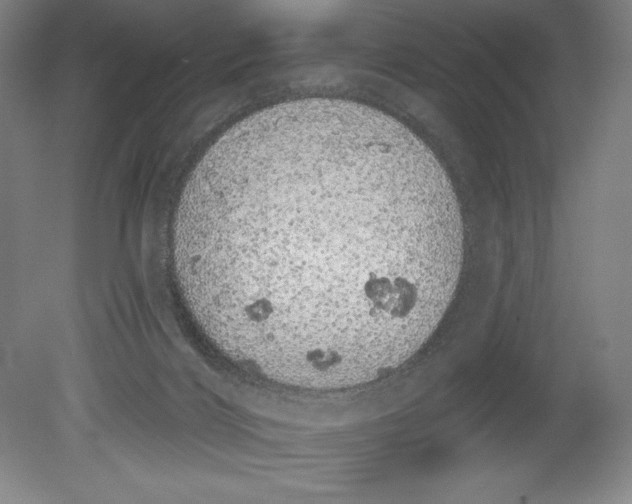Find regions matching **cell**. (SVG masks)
<instances>
[{"instance_id":"cell-1","label":"cell","mask_w":632,"mask_h":504,"mask_svg":"<svg viewBox=\"0 0 632 504\" xmlns=\"http://www.w3.org/2000/svg\"><path fill=\"white\" fill-rule=\"evenodd\" d=\"M175 265L225 354L305 388L372 381L428 340L454 295L463 224L431 149L340 99L255 112L183 191Z\"/></svg>"}]
</instances>
